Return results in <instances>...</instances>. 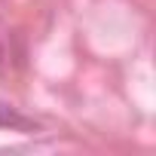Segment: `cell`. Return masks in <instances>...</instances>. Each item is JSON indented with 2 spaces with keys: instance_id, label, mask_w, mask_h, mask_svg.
Wrapping results in <instances>:
<instances>
[{
  "instance_id": "obj_1",
  "label": "cell",
  "mask_w": 156,
  "mask_h": 156,
  "mask_svg": "<svg viewBox=\"0 0 156 156\" xmlns=\"http://www.w3.org/2000/svg\"><path fill=\"white\" fill-rule=\"evenodd\" d=\"M0 129H19V132H31L34 122L28 116H22L19 110L6 107V104H0Z\"/></svg>"
}]
</instances>
